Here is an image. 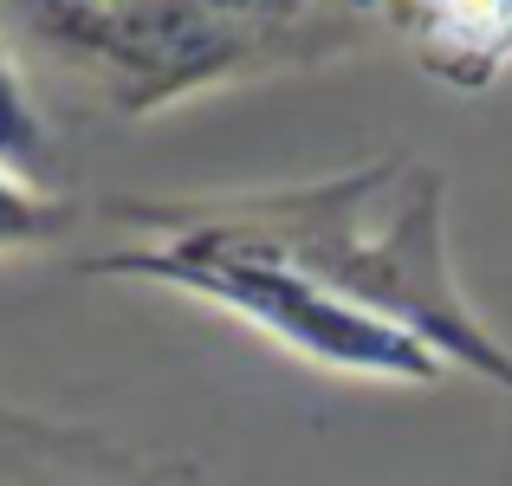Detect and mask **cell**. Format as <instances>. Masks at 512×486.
Wrapping results in <instances>:
<instances>
[{
  "mask_svg": "<svg viewBox=\"0 0 512 486\" xmlns=\"http://www.w3.org/2000/svg\"><path fill=\"white\" fill-rule=\"evenodd\" d=\"M441 175L428 162L389 156L370 169L331 175L312 188L240 201H117L111 221L150 240H195V247L247 253L305 273L338 292L344 305L422 337L448 370H467L512 396V350L467 305L441 227Z\"/></svg>",
  "mask_w": 512,
  "mask_h": 486,
  "instance_id": "cell-1",
  "label": "cell"
},
{
  "mask_svg": "<svg viewBox=\"0 0 512 486\" xmlns=\"http://www.w3.org/2000/svg\"><path fill=\"white\" fill-rule=\"evenodd\" d=\"M39 52L85 78L111 111L156 117L214 85L299 72L350 52L370 26L312 0H0Z\"/></svg>",
  "mask_w": 512,
  "mask_h": 486,
  "instance_id": "cell-2",
  "label": "cell"
},
{
  "mask_svg": "<svg viewBox=\"0 0 512 486\" xmlns=\"http://www.w3.org/2000/svg\"><path fill=\"white\" fill-rule=\"evenodd\" d=\"M78 273L98 279H143V286H169L182 299H201L214 312H227L234 324L273 337L279 350L318 363L331 376L350 383H448V363L422 344V337L396 331V324L344 305L338 292L312 286L305 273L273 260H247V253H221V247H195V240H137L85 260Z\"/></svg>",
  "mask_w": 512,
  "mask_h": 486,
  "instance_id": "cell-3",
  "label": "cell"
},
{
  "mask_svg": "<svg viewBox=\"0 0 512 486\" xmlns=\"http://www.w3.org/2000/svg\"><path fill=\"white\" fill-rule=\"evenodd\" d=\"M396 33L454 91H487L512 72V0H402Z\"/></svg>",
  "mask_w": 512,
  "mask_h": 486,
  "instance_id": "cell-4",
  "label": "cell"
},
{
  "mask_svg": "<svg viewBox=\"0 0 512 486\" xmlns=\"http://www.w3.org/2000/svg\"><path fill=\"white\" fill-rule=\"evenodd\" d=\"M72 221V201H59L52 188H39V175L0 162V260L13 253H39L65 234Z\"/></svg>",
  "mask_w": 512,
  "mask_h": 486,
  "instance_id": "cell-5",
  "label": "cell"
},
{
  "mask_svg": "<svg viewBox=\"0 0 512 486\" xmlns=\"http://www.w3.org/2000/svg\"><path fill=\"white\" fill-rule=\"evenodd\" d=\"M46 156H52V130H46V117H39L33 91H26L20 65H13L7 39H0V162L39 175V169H46Z\"/></svg>",
  "mask_w": 512,
  "mask_h": 486,
  "instance_id": "cell-6",
  "label": "cell"
},
{
  "mask_svg": "<svg viewBox=\"0 0 512 486\" xmlns=\"http://www.w3.org/2000/svg\"><path fill=\"white\" fill-rule=\"evenodd\" d=\"M312 7L357 20V26H402V0H312Z\"/></svg>",
  "mask_w": 512,
  "mask_h": 486,
  "instance_id": "cell-7",
  "label": "cell"
}]
</instances>
